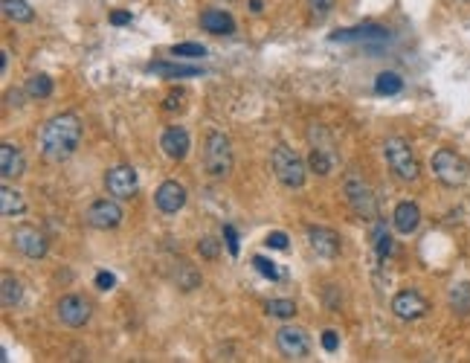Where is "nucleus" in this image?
<instances>
[{
	"instance_id": "19",
	"label": "nucleus",
	"mask_w": 470,
	"mask_h": 363,
	"mask_svg": "<svg viewBox=\"0 0 470 363\" xmlns=\"http://www.w3.org/2000/svg\"><path fill=\"white\" fill-rule=\"evenodd\" d=\"M27 171V157L24 151L12 145V143H3L0 145V175H3V180H12V178H21Z\"/></svg>"
},
{
	"instance_id": "27",
	"label": "nucleus",
	"mask_w": 470,
	"mask_h": 363,
	"mask_svg": "<svg viewBox=\"0 0 470 363\" xmlns=\"http://www.w3.org/2000/svg\"><path fill=\"white\" fill-rule=\"evenodd\" d=\"M401 90H404V79L398 73H392V70L378 73V79H375V93H378V97H395V93H401Z\"/></svg>"
},
{
	"instance_id": "8",
	"label": "nucleus",
	"mask_w": 470,
	"mask_h": 363,
	"mask_svg": "<svg viewBox=\"0 0 470 363\" xmlns=\"http://www.w3.org/2000/svg\"><path fill=\"white\" fill-rule=\"evenodd\" d=\"M125 218V209L120 206V198H99L87 206L85 221L93 227V230H116Z\"/></svg>"
},
{
	"instance_id": "37",
	"label": "nucleus",
	"mask_w": 470,
	"mask_h": 363,
	"mask_svg": "<svg viewBox=\"0 0 470 363\" xmlns=\"http://www.w3.org/2000/svg\"><path fill=\"white\" fill-rule=\"evenodd\" d=\"M183 99H186V93H169V97L163 99V111H180L183 108Z\"/></svg>"
},
{
	"instance_id": "28",
	"label": "nucleus",
	"mask_w": 470,
	"mask_h": 363,
	"mask_svg": "<svg viewBox=\"0 0 470 363\" xmlns=\"http://www.w3.org/2000/svg\"><path fill=\"white\" fill-rule=\"evenodd\" d=\"M371 239H375V253L380 262H386V256L392 253V236L386 230L383 221H375V227H371Z\"/></svg>"
},
{
	"instance_id": "26",
	"label": "nucleus",
	"mask_w": 470,
	"mask_h": 363,
	"mask_svg": "<svg viewBox=\"0 0 470 363\" xmlns=\"http://www.w3.org/2000/svg\"><path fill=\"white\" fill-rule=\"evenodd\" d=\"M27 97L29 99H50L52 97V79L47 73H35L27 79Z\"/></svg>"
},
{
	"instance_id": "7",
	"label": "nucleus",
	"mask_w": 470,
	"mask_h": 363,
	"mask_svg": "<svg viewBox=\"0 0 470 363\" xmlns=\"http://www.w3.org/2000/svg\"><path fill=\"white\" fill-rule=\"evenodd\" d=\"M433 175H436L444 186L459 189V186H464L467 178H470V166H467L464 157L456 155L453 148H439L436 155H433Z\"/></svg>"
},
{
	"instance_id": "42",
	"label": "nucleus",
	"mask_w": 470,
	"mask_h": 363,
	"mask_svg": "<svg viewBox=\"0 0 470 363\" xmlns=\"http://www.w3.org/2000/svg\"><path fill=\"white\" fill-rule=\"evenodd\" d=\"M467 3H470V0H467Z\"/></svg>"
},
{
	"instance_id": "40",
	"label": "nucleus",
	"mask_w": 470,
	"mask_h": 363,
	"mask_svg": "<svg viewBox=\"0 0 470 363\" xmlns=\"http://www.w3.org/2000/svg\"><path fill=\"white\" fill-rule=\"evenodd\" d=\"M111 24H113V27L131 24V12H111Z\"/></svg>"
},
{
	"instance_id": "16",
	"label": "nucleus",
	"mask_w": 470,
	"mask_h": 363,
	"mask_svg": "<svg viewBox=\"0 0 470 363\" xmlns=\"http://www.w3.org/2000/svg\"><path fill=\"white\" fill-rule=\"evenodd\" d=\"M160 148H163V155L169 160H183L189 155V148H192V140H189V131L180 128V125H171L163 131V137H160Z\"/></svg>"
},
{
	"instance_id": "36",
	"label": "nucleus",
	"mask_w": 470,
	"mask_h": 363,
	"mask_svg": "<svg viewBox=\"0 0 470 363\" xmlns=\"http://www.w3.org/2000/svg\"><path fill=\"white\" fill-rule=\"evenodd\" d=\"M322 349H325V352H337V349H340V334H337L334 329L322 332Z\"/></svg>"
},
{
	"instance_id": "24",
	"label": "nucleus",
	"mask_w": 470,
	"mask_h": 363,
	"mask_svg": "<svg viewBox=\"0 0 470 363\" xmlns=\"http://www.w3.org/2000/svg\"><path fill=\"white\" fill-rule=\"evenodd\" d=\"M174 279H178V288L180 291H194V288H201V273L194 271V264H189L186 259L178 262V267H174Z\"/></svg>"
},
{
	"instance_id": "2",
	"label": "nucleus",
	"mask_w": 470,
	"mask_h": 363,
	"mask_svg": "<svg viewBox=\"0 0 470 363\" xmlns=\"http://www.w3.org/2000/svg\"><path fill=\"white\" fill-rule=\"evenodd\" d=\"M383 160L392 169V175L404 183H415L421 178V163L415 157L413 145L404 137H386L383 140Z\"/></svg>"
},
{
	"instance_id": "20",
	"label": "nucleus",
	"mask_w": 470,
	"mask_h": 363,
	"mask_svg": "<svg viewBox=\"0 0 470 363\" xmlns=\"http://www.w3.org/2000/svg\"><path fill=\"white\" fill-rule=\"evenodd\" d=\"M201 29L212 35H232L235 32V17L224 9H204L201 12Z\"/></svg>"
},
{
	"instance_id": "30",
	"label": "nucleus",
	"mask_w": 470,
	"mask_h": 363,
	"mask_svg": "<svg viewBox=\"0 0 470 363\" xmlns=\"http://www.w3.org/2000/svg\"><path fill=\"white\" fill-rule=\"evenodd\" d=\"M450 305H453V311H459V314H470V285L467 282L456 285V288L450 291Z\"/></svg>"
},
{
	"instance_id": "33",
	"label": "nucleus",
	"mask_w": 470,
	"mask_h": 363,
	"mask_svg": "<svg viewBox=\"0 0 470 363\" xmlns=\"http://www.w3.org/2000/svg\"><path fill=\"white\" fill-rule=\"evenodd\" d=\"M198 253L204 256V259H218V253H221V244L218 241H215V239H201L198 241Z\"/></svg>"
},
{
	"instance_id": "25",
	"label": "nucleus",
	"mask_w": 470,
	"mask_h": 363,
	"mask_svg": "<svg viewBox=\"0 0 470 363\" xmlns=\"http://www.w3.org/2000/svg\"><path fill=\"white\" fill-rule=\"evenodd\" d=\"M3 15L15 24H29L35 21V9L27 3V0H3Z\"/></svg>"
},
{
	"instance_id": "21",
	"label": "nucleus",
	"mask_w": 470,
	"mask_h": 363,
	"mask_svg": "<svg viewBox=\"0 0 470 363\" xmlns=\"http://www.w3.org/2000/svg\"><path fill=\"white\" fill-rule=\"evenodd\" d=\"M27 213V201L24 195L17 192V189H12L9 183L0 186V215L3 218H21Z\"/></svg>"
},
{
	"instance_id": "3",
	"label": "nucleus",
	"mask_w": 470,
	"mask_h": 363,
	"mask_svg": "<svg viewBox=\"0 0 470 363\" xmlns=\"http://www.w3.org/2000/svg\"><path fill=\"white\" fill-rule=\"evenodd\" d=\"M308 143H311V151H308V169L313 175L320 178H328L331 171L337 169V151H334V140H331V134L325 125H311L308 131Z\"/></svg>"
},
{
	"instance_id": "23",
	"label": "nucleus",
	"mask_w": 470,
	"mask_h": 363,
	"mask_svg": "<svg viewBox=\"0 0 470 363\" xmlns=\"http://www.w3.org/2000/svg\"><path fill=\"white\" fill-rule=\"evenodd\" d=\"M24 299V285L17 276H3V282H0V302H3V308H15L17 302Z\"/></svg>"
},
{
	"instance_id": "15",
	"label": "nucleus",
	"mask_w": 470,
	"mask_h": 363,
	"mask_svg": "<svg viewBox=\"0 0 470 363\" xmlns=\"http://www.w3.org/2000/svg\"><path fill=\"white\" fill-rule=\"evenodd\" d=\"M308 244L322 259H334L343 250V239L334 230H328V227H308Z\"/></svg>"
},
{
	"instance_id": "14",
	"label": "nucleus",
	"mask_w": 470,
	"mask_h": 363,
	"mask_svg": "<svg viewBox=\"0 0 470 363\" xmlns=\"http://www.w3.org/2000/svg\"><path fill=\"white\" fill-rule=\"evenodd\" d=\"M429 311V302L418 294V291H401L392 299V314L404 322H415Z\"/></svg>"
},
{
	"instance_id": "29",
	"label": "nucleus",
	"mask_w": 470,
	"mask_h": 363,
	"mask_svg": "<svg viewBox=\"0 0 470 363\" xmlns=\"http://www.w3.org/2000/svg\"><path fill=\"white\" fill-rule=\"evenodd\" d=\"M264 311L270 317H276V320H290L293 314H297V302H293V299H270L264 305Z\"/></svg>"
},
{
	"instance_id": "34",
	"label": "nucleus",
	"mask_w": 470,
	"mask_h": 363,
	"mask_svg": "<svg viewBox=\"0 0 470 363\" xmlns=\"http://www.w3.org/2000/svg\"><path fill=\"white\" fill-rule=\"evenodd\" d=\"M224 241H227V250H229L232 256H238V250H241V244H238V233H235V227L224 224Z\"/></svg>"
},
{
	"instance_id": "18",
	"label": "nucleus",
	"mask_w": 470,
	"mask_h": 363,
	"mask_svg": "<svg viewBox=\"0 0 470 363\" xmlns=\"http://www.w3.org/2000/svg\"><path fill=\"white\" fill-rule=\"evenodd\" d=\"M418 224H421V209L418 204L413 201H401L395 206V213H392V227L401 233V236H413L418 230Z\"/></svg>"
},
{
	"instance_id": "4",
	"label": "nucleus",
	"mask_w": 470,
	"mask_h": 363,
	"mask_svg": "<svg viewBox=\"0 0 470 363\" xmlns=\"http://www.w3.org/2000/svg\"><path fill=\"white\" fill-rule=\"evenodd\" d=\"M204 166H206V175L215 178V180L229 178V171H232V143H229L227 134H221V131H209L206 134Z\"/></svg>"
},
{
	"instance_id": "41",
	"label": "nucleus",
	"mask_w": 470,
	"mask_h": 363,
	"mask_svg": "<svg viewBox=\"0 0 470 363\" xmlns=\"http://www.w3.org/2000/svg\"><path fill=\"white\" fill-rule=\"evenodd\" d=\"M250 9H252V12H256V15H259V12L264 9V3H262V0H250Z\"/></svg>"
},
{
	"instance_id": "13",
	"label": "nucleus",
	"mask_w": 470,
	"mask_h": 363,
	"mask_svg": "<svg viewBox=\"0 0 470 363\" xmlns=\"http://www.w3.org/2000/svg\"><path fill=\"white\" fill-rule=\"evenodd\" d=\"M154 204L163 215H178L186 206V186L178 180H163L154 192Z\"/></svg>"
},
{
	"instance_id": "17",
	"label": "nucleus",
	"mask_w": 470,
	"mask_h": 363,
	"mask_svg": "<svg viewBox=\"0 0 470 363\" xmlns=\"http://www.w3.org/2000/svg\"><path fill=\"white\" fill-rule=\"evenodd\" d=\"M389 29L383 27H375V24H366V27H355V29H340L331 35V41L334 44H348V41H389Z\"/></svg>"
},
{
	"instance_id": "22",
	"label": "nucleus",
	"mask_w": 470,
	"mask_h": 363,
	"mask_svg": "<svg viewBox=\"0 0 470 363\" xmlns=\"http://www.w3.org/2000/svg\"><path fill=\"white\" fill-rule=\"evenodd\" d=\"M145 70L163 76V79H192V76L204 73L201 67H194V64H174V62H151Z\"/></svg>"
},
{
	"instance_id": "10",
	"label": "nucleus",
	"mask_w": 470,
	"mask_h": 363,
	"mask_svg": "<svg viewBox=\"0 0 470 363\" xmlns=\"http://www.w3.org/2000/svg\"><path fill=\"white\" fill-rule=\"evenodd\" d=\"M276 346L290 360H305L311 355V337L299 326H282L276 332Z\"/></svg>"
},
{
	"instance_id": "5",
	"label": "nucleus",
	"mask_w": 470,
	"mask_h": 363,
	"mask_svg": "<svg viewBox=\"0 0 470 363\" xmlns=\"http://www.w3.org/2000/svg\"><path fill=\"white\" fill-rule=\"evenodd\" d=\"M270 166H273V171H276V178H279L282 186H287V189H299V186L305 183L308 166H305V160H302L290 145L279 143L276 148H273Z\"/></svg>"
},
{
	"instance_id": "38",
	"label": "nucleus",
	"mask_w": 470,
	"mask_h": 363,
	"mask_svg": "<svg viewBox=\"0 0 470 363\" xmlns=\"http://www.w3.org/2000/svg\"><path fill=\"white\" fill-rule=\"evenodd\" d=\"M113 285H116V276H113V273H108V271L96 273V288H99V291H111Z\"/></svg>"
},
{
	"instance_id": "1",
	"label": "nucleus",
	"mask_w": 470,
	"mask_h": 363,
	"mask_svg": "<svg viewBox=\"0 0 470 363\" xmlns=\"http://www.w3.org/2000/svg\"><path fill=\"white\" fill-rule=\"evenodd\" d=\"M82 137H85L82 120H78L76 113L64 111V113L50 117L41 125V134H38V148H41V157L47 163H64L78 151Z\"/></svg>"
},
{
	"instance_id": "9",
	"label": "nucleus",
	"mask_w": 470,
	"mask_h": 363,
	"mask_svg": "<svg viewBox=\"0 0 470 363\" xmlns=\"http://www.w3.org/2000/svg\"><path fill=\"white\" fill-rule=\"evenodd\" d=\"M12 244H15V250L27 259H44L47 250H50L47 236L32 224H17L15 233H12Z\"/></svg>"
},
{
	"instance_id": "39",
	"label": "nucleus",
	"mask_w": 470,
	"mask_h": 363,
	"mask_svg": "<svg viewBox=\"0 0 470 363\" xmlns=\"http://www.w3.org/2000/svg\"><path fill=\"white\" fill-rule=\"evenodd\" d=\"M308 3L317 15H328L331 9H334V0H308Z\"/></svg>"
},
{
	"instance_id": "11",
	"label": "nucleus",
	"mask_w": 470,
	"mask_h": 363,
	"mask_svg": "<svg viewBox=\"0 0 470 363\" xmlns=\"http://www.w3.org/2000/svg\"><path fill=\"white\" fill-rule=\"evenodd\" d=\"M105 186H108V195L113 198H134L136 189H140V178H136V169L134 166H113L108 175H105Z\"/></svg>"
},
{
	"instance_id": "31",
	"label": "nucleus",
	"mask_w": 470,
	"mask_h": 363,
	"mask_svg": "<svg viewBox=\"0 0 470 363\" xmlns=\"http://www.w3.org/2000/svg\"><path fill=\"white\" fill-rule=\"evenodd\" d=\"M252 267H256V271H259L264 279H270V282L285 279V271H279L276 262H270V259H264V256H252Z\"/></svg>"
},
{
	"instance_id": "6",
	"label": "nucleus",
	"mask_w": 470,
	"mask_h": 363,
	"mask_svg": "<svg viewBox=\"0 0 470 363\" xmlns=\"http://www.w3.org/2000/svg\"><path fill=\"white\" fill-rule=\"evenodd\" d=\"M346 201L351 206V213L360 215V218H369V221H375L378 218V201H375V192H371V186L369 180L360 175L357 169H351L348 175H346Z\"/></svg>"
},
{
	"instance_id": "35",
	"label": "nucleus",
	"mask_w": 470,
	"mask_h": 363,
	"mask_svg": "<svg viewBox=\"0 0 470 363\" xmlns=\"http://www.w3.org/2000/svg\"><path fill=\"white\" fill-rule=\"evenodd\" d=\"M287 233H282V230H276V233H270L267 239H264V244L270 247V250H287Z\"/></svg>"
},
{
	"instance_id": "12",
	"label": "nucleus",
	"mask_w": 470,
	"mask_h": 363,
	"mask_svg": "<svg viewBox=\"0 0 470 363\" xmlns=\"http://www.w3.org/2000/svg\"><path fill=\"white\" fill-rule=\"evenodd\" d=\"M90 302L85 297H78V294H67L58 299V320L64 322V326L70 329H82L85 322L90 320Z\"/></svg>"
},
{
	"instance_id": "32",
	"label": "nucleus",
	"mask_w": 470,
	"mask_h": 363,
	"mask_svg": "<svg viewBox=\"0 0 470 363\" xmlns=\"http://www.w3.org/2000/svg\"><path fill=\"white\" fill-rule=\"evenodd\" d=\"M169 52L178 55V59H204L206 47H204V44H194V41H186V44H174Z\"/></svg>"
}]
</instances>
